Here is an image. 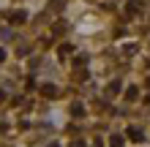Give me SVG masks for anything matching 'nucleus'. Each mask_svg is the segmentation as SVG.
<instances>
[{
	"instance_id": "obj_1",
	"label": "nucleus",
	"mask_w": 150,
	"mask_h": 147,
	"mask_svg": "<svg viewBox=\"0 0 150 147\" xmlns=\"http://www.w3.org/2000/svg\"><path fill=\"white\" fill-rule=\"evenodd\" d=\"M41 96H47V98H57V87H55V84H41Z\"/></svg>"
},
{
	"instance_id": "obj_2",
	"label": "nucleus",
	"mask_w": 150,
	"mask_h": 147,
	"mask_svg": "<svg viewBox=\"0 0 150 147\" xmlns=\"http://www.w3.org/2000/svg\"><path fill=\"white\" fill-rule=\"evenodd\" d=\"M128 136H131V142H145V134L139 131V128H134V125L128 128Z\"/></svg>"
},
{
	"instance_id": "obj_3",
	"label": "nucleus",
	"mask_w": 150,
	"mask_h": 147,
	"mask_svg": "<svg viewBox=\"0 0 150 147\" xmlns=\"http://www.w3.org/2000/svg\"><path fill=\"white\" fill-rule=\"evenodd\" d=\"M11 19L14 22H25V19H28V14H25V11H16V14H11Z\"/></svg>"
},
{
	"instance_id": "obj_4",
	"label": "nucleus",
	"mask_w": 150,
	"mask_h": 147,
	"mask_svg": "<svg viewBox=\"0 0 150 147\" xmlns=\"http://www.w3.org/2000/svg\"><path fill=\"white\" fill-rule=\"evenodd\" d=\"M109 144H112V147H123V136H117V134H115L112 139H109Z\"/></svg>"
},
{
	"instance_id": "obj_5",
	"label": "nucleus",
	"mask_w": 150,
	"mask_h": 147,
	"mask_svg": "<svg viewBox=\"0 0 150 147\" xmlns=\"http://www.w3.org/2000/svg\"><path fill=\"white\" fill-rule=\"evenodd\" d=\"M126 98H128V101H134V98H137V87H134V84L126 90Z\"/></svg>"
},
{
	"instance_id": "obj_6",
	"label": "nucleus",
	"mask_w": 150,
	"mask_h": 147,
	"mask_svg": "<svg viewBox=\"0 0 150 147\" xmlns=\"http://www.w3.org/2000/svg\"><path fill=\"white\" fill-rule=\"evenodd\" d=\"M71 115H74V117L82 115V103H74V106H71Z\"/></svg>"
},
{
	"instance_id": "obj_7",
	"label": "nucleus",
	"mask_w": 150,
	"mask_h": 147,
	"mask_svg": "<svg viewBox=\"0 0 150 147\" xmlns=\"http://www.w3.org/2000/svg\"><path fill=\"white\" fill-rule=\"evenodd\" d=\"M57 52H60V57H66L68 52H71V46H68V44H60V49H57Z\"/></svg>"
},
{
	"instance_id": "obj_8",
	"label": "nucleus",
	"mask_w": 150,
	"mask_h": 147,
	"mask_svg": "<svg viewBox=\"0 0 150 147\" xmlns=\"http://www.w3.org/2000/svg\"><path fill=\"white\" fill-rule=\"evenodd\" d=\"M109 93H120V82H112L109 84Z\"/></svg>"
},
{
	"instance_id": "obj_9",
	"label": "nucleus",
	"mask_w": 150,
	"mask_h": 147,
	"mask_svg": "<svg viewBox=\"0 0 150 147\" xmlns=\"http://www.w3.org/2000/svg\"><path fill=\"white\" fill-rule=\"evenodd\" d=\"M3 60H6V49H0V63H3Z\"/></svg>"
},
{
	"instance_id": "obj_10",
	"label": "nucleus",
	"mask_w": 150,
	"mask_h": 147,
	"mask_svg": "<svg viewBox=\"0 0 150 147\" xmlns=\"http://www.w3.org/2000/svg\"><path fill=\"white\" fill-rule=\"evenodd\" d=\"M145 103H147V106H150V96H145Z\"/></svg>"
},
{
	"instance_id": "obj_11",
	"label": "nucleus",
	"mask_w": 150,
	"mask_h": 147,
	"mask_svg": "<svg viewBox=\"0 0 150 147\" xmlns=\"http://www.w3.org/2000/svg\"><path fill=\"white\" fill-rule=\"evenodd\" d=\"M0 101H3V90H0Z\"/></svg>"
},
{
	"instance_id": "obj_12",
	"label": "nucleus",
	"mask_w": 150,
	"mask_h": 147,
	"mask_svg": "<svg viewBox=\"0 0 150 147\" xmlns=\"http://www.w3.org/2000/svg\"><path fill=\"white\" fill-rule=\"evenodd\" d=\"M52 147H60V144H52Z\"/></svg>"
}]
</instances>
